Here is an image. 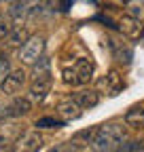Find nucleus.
Here are the masks:
<instances>
[{
    "mask_svg": "<svg viewBox=\"0 0 144 152\" xmlns=\"http://www.w3.org/2000/svg\"><path fill=\"white\" fill-rule=\"evenodd\" d=\"M125 142H127V127L121 123H108L96 129L91 148L93 152H112L119 150Z\"/></svg>",
    "mask_w": 144,
    "mask_h": 152,
    "instance_id": "f257e3e1",
    "label": "nucleus"
},
{
    "mask_svg": "<svg viewBox=\"0 0 144 152\" xmlns=\"http://www.w3.org/2000/svg\"><path fill=\"white\" fill-rule=\"evenodd\" d=\"M93 72H96V64L91 57H79L70 66L62 68V80L70 87H83L93 78Z\"/></svg>",
    "mask_w": 144,
    "mask_h": 152,
    "instance_id": "f03ea898",
    "label": "nucleus"
},
{
    "mask_svg": "<svg viewBox=\"0 0 144 152\" xmlns=\"http://www.w3.org/2000/svg\"><path fill=\"white\" fill-rule=\"evenodd\" d=\"M34 66H36V70H34V80L30 85V95H32L34 102H43L49 95L51 85H53V80H51V64H49V59L43 57V59L38 64H34Z\"/></svg>",
    "mask_w": 144,
    "mask_h": 152,
    "instance_id": "7ed1b4c3",
    "label": "nucleus"
},
{
    "mask_svg": "<svg viewBox=\"0 0 144 152\" xmlns=\"http://www.w3.org/2000/svg\"><path fill=\"white\" fill-rule=\"evenodd\" d=\"M45 53V36H30L26 45L19 49V61L26 66H34L43 59Z\"/></svg>",
    "mask_w": 144,
    "mask_h": 152,
    "instance_id": "20e7f679",
    "label": "nucleus"
},
{
    "mask_svg": "<svg viewBox=\"0 0 144 152\" xmlns=\"http://www.w3.org/2000/svg\"><path fill=\"white\" fill-rule=\"evenodd\" d=\"M45 140L38 131H26L13 144V152H38L43 148Z\"/></svg>",
    "mask_w": 144,
    "mask_h": 152,
    "instance_id": "39448f33",
    "label": "nucleus"
},
{
    "mask_svg": "<svg viewBox=\"0 0 144 152\" xmlns=\"http://www.w3.org/2000/svg\"><path fill=\"white\" fill-rule=\"evenodd\" d=\"M119 30L123 36H127L129 40H140V38L144 36V26L140 19L136 17H129V15H123L119 19Z\"/></svg>",
    "mask_w": 144,
    "mask_h": 152,
    "instance_id": "423d86ee",
    "label": "nucleus"
},
{
    "mask_svg": "<svg viewBox=\"0 0 144 152\" xmlns=\"http://www.w3.org/2000/svg\"><path fill=\"white\" fill-rule=\"evenodd\" d=\"M125 87V80H123V76L117 72V70H110L104 78L100 80V89L106 93V95H110V97H115V95H119Z\"/></svg>",
    "mask_w": 144,
    "mask_h": 152,
    "instance_id": "0eeeda50",
    "label": "nucleus"
},
{
    "mask_svg": "<svg viewBox=\"0 0 144 152\" xmlns=\"http://www.w3.org/2000/svg\"><path fill=\"white\" fill-rule=\"evenodd\" d=\"M30 38V32H28V28L26 26H13L9 32H7V36L2 38V45L7 47V49H17V47H24L26 45V40Z\"/></svg>",
    "mask_w": 144,
    "mask_h": 152,
    "instance_id": "6e6552de",
    "label": "nucleus"
},
{
    "mask_svg": "<svg viewBox=\"0 0 144 152\" xmlns=\"http://www.w3.org/2000/svg\"><path fill=\"white\" fill-rule=\"evenodd\" d=\"M110 51H112V57H115L119 64H123V66L132 64V59H134L132 47L125 42V40H119V38H110Z\"/></svg>",
    "mask_w": 144,
    "mask_h": 152,
    "instance_id": "1a4fd4ad",
    "label": "nucleus"
},
{
    "mask_svg": "<svg viewBox=\"0 0 144 152\" xmlns=\"http://www.w3.org/2000/svg\"><path fill=\"white\" fill-rule=\"evenodd\" d=\"M26 76L28 74L24 70H13V72H9V76L4 78V83L0 85V87H2V91L7 95H15V93H19L21 87L26 85Z\"/></svg>",
    "mask_w": 144,
    "mask_h": 152,
    "instance_id": "9d476101",
    "label": "nucleus"
},
{
    "mask_svg": "<svg viewBox=\"0 0 144 152\" xmlns=\"http://www.w3.org/2000/svg\"><path fill=\"white\" fill-rule=\"evenodd\" d=\"M70 97L74 99L83 110H91V108H96L100 104V93L98 91H91V89H81L76 93H72Z\"/></svg>",
    "mask_w": 144,
    "mask_h": 152,
    "instance_id": "9b49d317",
    "label": "nucleus"
},
{
    "mask_svg": "<svg viewBox=\"0 0 144 152\" xmlns=\"http://www.w3.org/2000/svg\"><path fill=\"white\" fill-rule=\"evenodd\" d=\"M57 114L64 118V121H76L81 114H83V108L72 99V97H66L57 104Z\"/></svg>",
    "mask_w": 144,
    "mask_h": 152,
    "instance_id": "f8f14e48",
    "label": "nucleus"
},
{
    "mask_svg": "<svg viewBox=\"0 0 144 152\" xmlns=\"http://www.w3.org/2000/svg\"><path fill=\"white\" fill-rule=\"evenodd\" d=\"M30 110H32L30 99H26V97H15V99L7 106L4 114H7V116H24V114H28Z\"/></svg>",
    "mask_w": 144,
    "mask_h": 152,
    "instance_id": "ddd939ff",
    "label": "nucleus"
},
{
    "mask_svg": "<svg viewBox=\"0 0 144 152\" xmlns=\"http://www.w3.org/2000/svg\"><path fill=\"white\" fill-rule=\"evenodd\" d=\"M125 125L134 127V129H142L144 127V106H134L132 110H127V114H125Z\"/></svg>",
    "mask_w": 144,
    "mask_h": 152,
    "instance_id": "4468645a",
    "label": "nucleus"
},
{
    "mask_svg": "<svg viewBox=\"0 0 144 152\" xmlns=\"http://www.w3.org/2000/svg\"><path fill=\"white\" fill-rule=\"evenodd\" d=\"M125 9H127L129 17H136L140 21H144V0H129V2L125 4Z\"/></svg>",
    "mask_w": 144,
    "mask_h": 152,
    "instance_id": "2eb2a0df",
    "label": "nucleus"
},
{
    "mask_svg": "<svg viewBox=\"0 0 144 152\" xmlns=\"http://www.w3.org/2000/svg\"><path fill=\"white\" fill-rule=\"evenodd\" d=\"M81 148H83V144H79L76 140H70V142H64V144L55 146L51 152H81Z\"/></svg>",
    "mask_w": 144,
    "mask_h": 152,
    "instance_id": "dca6fc26",
    "label": "nucleus"
},
{
    "mask_svg": "<svg viewBox=\"0 0 144 152\" xmlns=\"http://www.w3.org/2000/svg\"><path fill=\"white\" fill-rule=\"evenodd\" d=\"M62 125H64L62 121H55V118H51V116H45L40 121H36V127H38V129H57Z\"/></svg>",
    "mask_w": 144,
    "mask_h": 152,
    "instance_id": "f3484780",
    "label": "nucleus"
},
{
    "mask_svg": "<svg viewBox=\"0 0 144 152\" xmlns=\"http://www.w3.org/2000/svg\"><path fill=\"white\" fill-rule=\"evenodd\" d=\"M9 72H11V66H9V57L0 51V85L4 83V78L9 76Z\"/></svg>",
    "mask_w": 144,
    "mask_h": 152,
    "instance_id": "a211bd4d",
    "label": "nucleus"
},
{
    "mask_svg": "<svg viewBox=\"0 0 144 152\" xmlns=\"http://www.w3.org/2000/svg\"><path fill=\"white\" fill-rule=\"evenodd\" d=\"M72 7V0H57V9L60 11H68Z\"/></svg>",
    "mask_w": 144,
    "mask_h": 152,
    "instance_id": "6ab92c4d",
    "label": "nucleus"
}]
</instances>
